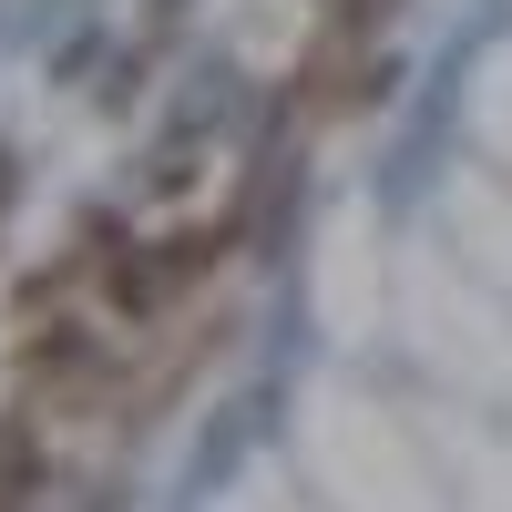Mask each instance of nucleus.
Instances as JSON below:
<instances>
[{
  "mask_svg": "<svg viewBox=\"0 0 512 512\" xmlns=\"http://www.w3.org/2000/svg\"><path fill=\"white\" fill-rule=\"evenodd\" d=\"M11 369H21V400H41V410H103V400H113L103 338L72 328V318H31V338H21Z\"/></svg>",
  "mask_w": 512,
  "mask_h": 512,
  "instance_id": "nucleus-1",
  "label": "nucleus"
},
{
  "mask_svg": "<svg viewBox=\"0 0 512 512\" xmlns=\"http://www.w3.org/2000/svg\"><path fill=\"white\" fill-rule=\"evenodd\" d=\"M41 472H52V461H41V431L31 420H0V512H21L41 492Z\"/></svg>",
  "mask_w": 512,
  "mask_h": 512,
  "instance_id": "nucleus-2",
  "label": "nucleus"
},
{
  "mask_svg": "<svg viewBox=\"0 0 512 512\" xmlns=\"http://www.w3.org/2000/svg\"><path fill=\"white\" fill-rule=\"evenodd\" d=\"M0 195H11V154H0Z\"/></svg>",
  "mask_w": 512,
  "mask_h": 512,
  "instance_id": "nucleus-3",
  "label": "nucleus"
}]
</instances>
